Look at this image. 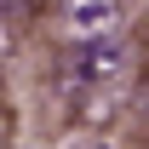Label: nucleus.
<instances>
[{"label":"nucleus","mask_w":149,"mask_h":149,"mask_svg":"<svg viewBox=\"0 0 149 149\" xmlns=\"http://www.w3.org/2000/svg\"><path fill=\"white\" fill-rule=\"evenodd\" d=\"M6 57H12V29L0 23V63H6Z\"/></svg>","instance_id":"3"},{"label":"nucleus","mask_w":149,"mask_h":149,"mask_svg":"<svg viewBox=\"0 0 149 149\" xmlns=\"http://www.w3.org/2000/svg\"><path fill=\"white\" fill-rule=\"evenodd\" d=\"M132 69H138V52L126 35L74 40V52H69V86L92 92V97H120L132 86Z\"/></svg>","instance_id":"1"},{"label":"nucleus","mask_w":149,"mask_h":149,"mask_svg":"<svg viewBox=\"0 0 149 149\" xmlns=\"http://www.w3.org/2000/svg\"><path fill=\"white\" fill-rule=\"evenodd\" d=\"M57 17L69 40H97L120 29V0H57Z\"/></svg>","instance_id":"2"}]
</instances>
